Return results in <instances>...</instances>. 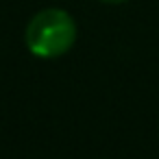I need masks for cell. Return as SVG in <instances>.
Masks as SVG:
<instances>
[{
    "label": "cell",
    "instance_id": "1",
    "mask_svg": "<svg viewBox=\"0 0 159 159\" xmlns=\"http://www.w3.org/2000/svg\"><path fill=\"white\" fill-rule=\"evenodd\" d=\"M26 48L39 59H57L76 42V22L63 9L37 11L24 29Z\"/></svg>",
    "mask_w": 159,
    "mask_h": 159
},
{
    "label": "cell",
    "instance_id": "2",
    "mask_svg": "<svg viewBox=\"0 0 159 159\" xmlns=\"http://www.w3.org/2000/svg\"><path fill=\"white\" fill-rule=\"evenodd\" d=\"M100 2H105V5H122L124 0H100Z\"/></svg>",
    "mask_w": 159,
    "mask_h": 159
}]
</instances>
